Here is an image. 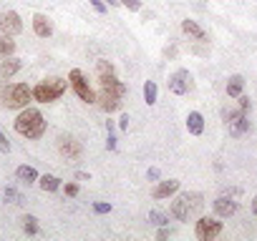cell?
<instances>
[{"mask_svg": "<svg viewBox=\"0 0 257 241\" xmlns=\"http://www.w3.org/2000/svg\"><path fill=\"white\" fill-rule=\"evenodd\" d=\"M30 101H33V88H28V83H13L0 96V103L8 111H23L28 108Z\"/></svg>", "mask_w": 257, "mask_h": 241, "instance_id": "obj_2", "label": "cell"}, {"mask_svg": "<svg viewBox=\"0 0 257 241\" xmlns=\"http://www.w3.org/2000/svg\"><path fill=\"white\" fill-rule=\"evenodd\" d=\"M3 196H5V201H8V204H15V206H20L23 204V193L20 191H15L13 186H5V191H3Z\"/></svg>", "mask_w": 257, "mask_h": 241, "instance_id": "obj_26", "label": "cell"}, {"mask_svg": "<svg viewBox=\"0 0 257 241\" xmlns=\"http://www.w3.org/2000/svg\"><path fill=\"white\" fill-rule=\"evenodd\" d=\"M181 33L184 35H189L192 40H197V43H207V33H204V28L197 23V20H181Z\"/></svg>", "mask_w": 257, "mask_h": 241, "instance_id": "obj_14", "label": "cell"}, {"mask_svg": "<svg viewBox=\"0 0 257 241\" xmlns=\"http://www.w3.org/2000/svg\"><path fill=\"white\" fill-rule=\"evenodd\" d=\"M58 153L68 161H79L84 156V146L73 138V136H61L58 138Z\"/></svg>", "mask_w": 257, "mask_h": 241, "instance_id": "obj_8", "label": "cell"}, {"mask_svg": "<svg viewBox=\"0 0 257 241\" xmlns=\"http://www.w3.org/2000/svg\"><path fill=\"white\" fill-rule=\"evenodd\" d=\"M93 211H96V214H108V211H111V204H103V201H96V204H93Z\"/></svg>", "mask_w": 257, "mask_h": 241, "instance_id": "obj_31", "label": "cell"}, {"mask_svg": "<svg viewBox=\"0 0 257 241\" xmlns=\"http://www.w3.org/2000/svg\"><path fill=\"white\" fill-rule=\"evenodd\" d=\"M103 3H108V5H119V0H103Z\"/></svg>", "mask_w": 257, "mask_h": 241, "instance_id": "obj_41", "label": "cell"}, {"mask_svg": "<svg viewBox=\"0 0 257 241\" xmlns=\"http://www.w3.org/2000/svg\"><path fill=\"white\" fill-rule=\"evenodd\" d=\"M18 70H20V60L13 56H8V60L0 63V78H13Z\"/></svg>", "mask_w": 257, "mask_h": 241, "instance_id": "obj_18", "label": "cell"}, {"mask_svg": "<svg viewBox=\"0 0 257 241\" xmlns=\"http://www.w3.org/2000/svg\"><path fill=\"white\" fill-rule=\"evenodd\" d=\"M184 198H187V204H189L192 214H199V211L204 209V198H202V193H197V191H184Z\"/></svg>", "mask_w": 257, "mask_h": 241, "instance_id": "obj_21", "label": "cell"}, {"mask_svg": "<svg viewBox=\"0 0 257 241\" xmlns=\"http://www.w3.org/2000/svg\"><path fill=\"white\" fill-rule=\"evenodd\" d=\"M149 221H152L154 226H167V224H169V216L162 214V211H149Z\"/></svg>", "mask_w": 257, "mask_h": 241, "instance_id": "obj_28", "label": "cell"}, {"mask_svg": "<svg viewBox=\"0 0 257 241\" xmlns=\"http://www.w3.org/2000/svg\"><path fill=\"white\" fill-rule=\"evenodd\" d=\"M169 236H171V231H169V229H164V226H162V229H159V234H157V239H162V241H164V239H169Z\"/></svg>", "mask_w": 257, "mask_h": 241, "instance_id": "obj_38", "label": "cell"}, {"mask_svg": "<svg viewBox=\"0 0 257 241\" xmlns=\"http://www.w3.org/2000/svg\"><path fill=\"white\" fill-rule=\"evenodd\" d=\"M38 183H41V188H43V191H48V193H53V191H58V188H61V179H58V176H53V174L41 176V179H38Z\"/></svg>", "mask_w": 257, "mask_h": 241, "instance_id": "obj_22", "label": "cell"}, {"mask_svg": "<svg viewBox=\"0 0 257 241\" xmlns=\"http://www.w3.org/2000/svg\"><path fill=\"white\" fill-rule=\"evenodd\" d=\"M23 30V20L15 10H5V13H0V33L3 35H18Z\"/></svg>", "mask_w": 257, "mask_h": 241, "instance_id": "obj_9", "label": "cell"}, {"mask_svg": "<svg viewBox=\"0 0 257 241\" xmlns=\"http://www.w3.org/2000/svg\"><path fill=\"white\" fill-rule=\"evenodd\" d=\"M68 83H71L73 93H76V96H79L84 103H96V93H93V88L88 86L86 75H84L79 68H73V70L68 73Z\"/></svg>", "mask_w": 257, "mask_h": 241, "instance_id": "obj_5", "label": "cell"}, {"mask_svg": "<svg viewBox=\"0 0 257 241\" xmlns=\"http://www.w3.org/2000/svg\"><path fill=\"white\" fill-rule=\"evenodd\" d=\"M187 131H189L192 136H202V131H204V118H202L199 111H192V113L187 116Z\"/></svg>", "mask_w": 257, "mask_h": 241, "instance_id": "obj_17", "label": "cell"}, {"mask_svg": "<svg viewBox=\"0 0 257 241\" xmlns=\"http://www.w3.org/2000/svg\"><path fill=\"white\" fill-rule=\"evenodd\" d=\"M76 181H91V176L86 171H76Z\"/></svg>", "mask_w": 257, "mask_h": 241, "instance_id": "obj_39", "label": "cell"}, {"mask_svg": "<svg viewBox=\"0 0 257 241\" xmlns=\"http://www.w3.org/2000/svg\"><path fill=\"white\" fill-rule=\"evenodd\" d=\"M15 131L23 136V138H28V141H35V138H41L43 133H46V118H43V113L38 111V108H23L20 113H18V118H15Z\"/></svg>", "mask_w": 257, "mask_h": 241, "instance_id": "obj_1", "label": "cell"}, {"mask_svg": "<svg viewBox=\"0 0 257 241\" xmlns=\"http://www.w3.org/2000/svg\"><path fill=\"white\" fill-rule=\"evenodd\" d=\"M237 101H240V108H242V111H245V113H247V111H250V98H247V96H242V93H240V96H237Z\"/></svg>", "mask_w": 257, "mask_h": 241, "instance_id": "obj_33", "label": "cell"}, {"mask_svg": "<svg viewBox=\"0 0 257 241\" xmlns=\"http://www.w3.org/2000/svg\"><path fill=\"white\" fill-rule=\"evenodd\" d=\"M169 91L174 93V96H187L192 88H194V80H192V73L187 70V68H179V70H174L171 75H169Z\"/></svg>", "mask_w": 257, "mask_h": 241, "instance_id": "obj_6", "label": "cell"}, {"mask_svg": "<svg viewBox=\"0 0 257 241\" xmlns=\"http://www.w3.org/2000/svg\"><path fill=\"white\" fill-rule=\"evenodd\" d=\"M219 234H222V221L217 219H209V216H202L194 226V236L199 241H214Z\"/></svg>", "mask_w": 257, "mask_h": 241, "instance_id": "obj_7", "label": "cell"}, {"mask_svg": "<svg viewBox=\"0 0 257 241\" xmlns=\"http://www.w3.org/2000/svg\"><path fill=\"white\" fill-rule=\"evenodd\" d=\"M96 103H98L108 116H111L114 111L121 108V96H116V93H111V91H103V88H101V91L96 93Z\"/></svg>", "mask_w": 257, "mask_h": 241, "instance_id": "obj_11", "label": "cell"}, {"mask_svg": "<svg viewBox=\"0 0 257 241\" xmlns=\"http://www.w3.org/2000/svg\"><path fill=\"white\" fill-rule=\"evenodd\" d=\"M179 191V181L176 179H169V181H159L154 188H152V198L162 201V198H169Z\"/></svg>", "mask_w": 257, "mask_h": 241, "instance_id": "obj_13", "label": "cell"}, {"mask_svg": "<svg viewBox=\"0 0 257 241\" xmlns=\"http://www.w3.org/2000/svg\"><path fill=\"white\" fill-rule=\"evenodd\" d=\"M129 120H131V118H129V113H124V116H121V120H119L121 131H129Z\"/></svg>", "mask_w": 257, "mask_h": 241, "instance_id": "obj_35", "label": "cell"}, {"mask_svg": "<svg viewBox=\"0 0 257 241\" xmlns=\"http://www.w3.org/2000/svg\"><path fill=\"white\" fill-rule=\"evenodd\" d=\"M169 214H171L176 221H184V224L192 219V209H189V204H187L184 193H179V196L171 201V209H169Z\"/></svg>", "mask_w": 257, "mask_h": 241, "instance_id": "obj_12", "label": "cell"}, {"mask_svg": "<svg viewBox=\"0 0 257 241\" xmlns=\"http://www.w3.org/2000/svg\"><path fill=\"white\" fill-rule=\"evenodd\" d=\"M20 221H23V231H25V234H30V236H35V234L41 231V229H38V219L30 216V214H25Z\"/></svg>", "mask_w": 257, "mask_h": 241, "instance_id": "obj_25", "label": "cell"}, {"mask_svg": "<svg viewBox=\"0 0 257 241\" xmlns=\"http://www.w3.org/2000/svg\"><path fill=\"white\" fill-rule=\"evenodd\" d=\"M106 148H108V151H116V138H114L111 133H108V141H106Z\"/></svg>", "mask_w": 257, "mask_h": 241, "instance_id": "obj_37", "label": "cell"}, {"mask_svg": "<svg viewBox=\"0 0 257 241\" xmlns=\"http://www.w3.org/2000/svg\"><path fill=\"white\" fill-rule=\"evenodd\" d=\"M33 30H35V35H38V38H51L53 35V25H51L48 15L35 13L33 15Z\"/></svg>", "mask_w": 257, "mask_h": 241, "instance_id": "obj_16", "label": "cell"}, {"mask_svg": "<svg viewBox=\"0 0 257 241\" xmlns=\"http://www.w3.org/2000/svg\"><path fill=\"white\" fill-rule=\"evenodd\" d=\"M242 91H245V78H242V75H232V78L227 80V96H230V98H237Z\"/></svg>", "mask_w": 257, "mask_h": 241, "instance_id": "obj_20", "label": "cell"}, {"mask_svg": "<svg viewBox=\"0 0 257 241\" xmlns=\"http://www.w3.org/2000/svg\"><path fill=\"white\" fill-rule=\"evenodd\" d=\"M146 179H149V181H159V169H149V171H146Z\"/></svg>", "mask_w": 257, "mask_h": 241, "instance_id": "obj_36", "label": "cell"}, {"mask_svg": "<svg viewBox=\"0 0 257 241\" xmlns=\"http://www.w3.org/2000/svg\"><path fill=\"white\" fill-rule=\"evenodd\" d=\"M15 53V43L10 40V35H0V58H8Z\"/></svg>", "mask_w": 257, "mask_h": 241, "instance_id": "obj_24", "label": "cell"}, {"mask_svg": "<svg viewBox=\"0 0 257 241\" xmlns=\"http://www.w3.org/2000/svg\"><path fill=\"white\" fill-rule=\"evenodd\" d=\"M79 191H81V188H79V183H73V181L63 186V193H66V196H71V198H73V196H79Z\"/></svg>", "mask_w": 257, "mask_h": 241, "instance_id": "obj_30", "label": "cell"}, {"mask_svg": "<svg viewBox=\"0 0 257 241\" xmlns=\"http://www.w3.org/2000/svg\"><path fill=\"white\" fill-rule=\"evenodd\" d=\"M111 73H116V68H114L111 60H98V63H96V75H98V78H101V75H111Z\"/></svg>", "mask_w": 257, "mask_h": 241, "instance_id": "obj_27", "label": "cell"}, {"mask_svg": "<svg viewBox=\"0 0 257 241\" xmlns=\"http://www.w3.org/2000/svg\"><path fill=\"white\" fill-rule=\"evenodd\" d=\"M222 118H225V126H227L230 136H245L250 131V120H247V113L242 108H225Z\"/></svg>", "mask_w": 257, "mask_h": 241, "instance_id": "obj_4", "label": "cell"}, {"mask_svg": "<svg viewBox=\"0 0 257 241\" xmlns=\"http://www.w3.org/2000/svg\"><path fill=\"white\" fill-rule=\"evenodd\" d=\"M0 151H3V153H8V151H10V141H8L3 133H0Z\"/></svg>", "mask_w": 257, "mask_h": 241, "instance_id": "obj_34", "label": "cell"}, {"mask_svg": "<svg viewBox=\"0 0 257 241\" xmlns=\"http://www.w3.org/2000/svg\"><path fill=\"white\" fill-rule=\"evenodd\" d=\"M66 88H68V80L53 75V78L41 80V83L33 88V98L38 101V103H53V101H58L66 93Z\"/></svg>", "mask_w": 257, "mask_h": 241, "instance_id": "obj_3", "label": "cell"}, {"mask_svg": "<svg viewBox=\"0 0 257 241\" xmlns=\"http://www.w3.org/2000/svg\"><path fill=\"white\" fill-rule=\"evenodd\" d=\"M98 83H101V88H103V91H111V93H116V96H121V98L126 96V86L116 78V73H111V75H101V78H98Z\"/></svg>", "mask_w": 257, "mask_h": 241, "instance_id": "obj_15", "label": "cell"}, {"mask_svg": "<svg viewBox=\"0 0 257 241\" xmlns=\"http://www.w3.org/2000/svg\"><path fill=\"white\" fill-rule=\"evenodd\" d=\"M88 3H91V8H93L98 15H103V13H106V3H103V0H88Z\"/></svg>", "mask_w": 257, "mask_h": 241, "instance_id": "obj_32", "label": "cell"}, {"mask_svg": "<svg viewBox=\"0 0 257 241\" xmlns=\"http://www.w3.org/2000/svg\"><path fill=\"white\" fill-rule=\"evenodd\" d=\"M15 176H18V181H23V183H35V181L41 179V176H38V171H35L33 166H18Z\"/></svg>", "mask_w": 257, "mask_h": 241, "instance_id": "obj_19", "label": "cell"}, {"mask_svg": "<svg viewBox=\"0 0 257 241\" xmlns=\"http://www.w3.org/2000/svg\"><path fill=\"white\" fill-rule=\"evenodd\" d=\"M119 5L129 8L131 13H139V10H141V0H119Z\"/></svg>", "mask_w": 257, "mask_h": 241, "instance_id": "obj_29", "label": "cell"}, {"mask_svg": "<svg viewBox=\"0 0 257 241\" xmlns=\"http://www.w3.org/2000/svg\"><path fill=\"white\" fill-rule=\"evenodd\" d=\"M157 83H154V80H146V83H144V101H146V106H154L157 103Z\"/></svg>", "mask_w": 257, "mask_h": 241, "instance_id": "obj_23", "label": "cell"}, {"mask_svg": "<svg viewBox=\"0 0 257 241\" xmlns=\"http://www.w3.org/2000/svg\"><path fill=\"white\" fill-rule=\"evenodd\" d=\"M214 214L219 216V219H230V216H235L237 214V201L232 198V196H217L214 198Z\"/></svg>", "mask_w": 257, "mask_h": 241, "instance_id": "obj_10", "label": "cell"}, {"mask_svg": "<svg viewBox=\"0 0 257 241\" xmlns=\"http://www.w3.org/2000/svg\"><path fill=\"white\" fill-rule=\"evenodd\" d=\"M252 214H255V216H257V196H255V198H252Z\"/></svg>", "mask_w": 257, "mask_h": 241, "instance_id": "obj_40", "label": "cell"}]
</instances>
